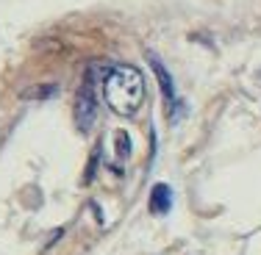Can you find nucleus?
<instances>
[{"label": "nucleus", "instance_id": "423d86ee", "mask_svg": "<svg viewBox=\"0 0 261 255\" xmlns=\"http://www.w3.org/2000/svg\"><path fill=\"white\" fill-rule=\"evenodd\" d=\"M117 141H120V155L125 158V155H128V136L125 133H117Z\"/></svg>", "mask_w": 261, "mask_h": 255}, {"label": "nucleus", "instance_id": "20e7f679", "mask_svg": "<svg viewBox=\"0 0 261 255\" xmlns=\"http://www.w3.org/2000/svg\"><path fill=\"white\" fill-rule=\"evenodd\" d=\"M172 208V191L167 183H156L150 191V211L153 214H167Z\"/></svg>", "mask_w": 261, "mask_h": 255}, {"label": "nucleus", "instance_id": "f257e3e1", "mask_svg": "<svg viewBox=\"0 0 261 255\" xmlns=\"http://www.w3.org/2000/svg\"><path fill=\"white\" fill-rule=\"evenodd\" d=\"M103 97L120 117H130L145 103V78L136 67H114L103 80Z\"/></svg>", "mask_w": 261, "mask_h": 255}, {"label": "nucleus", "instance_id": "f03ea898", "mask_svg": "<svg viewBox=\"0 0 261 255\" xmlns=\"http://www.w3.org/2000/svg\"><path fill=\"white\" fill-rule=\"evenodd\" d=\"M95 117H97V100H95V86H92V75L84 78L75 97V125L81 133H86L92 125H95Z\"/></svg>", "mask_w": 261, "mask_h": 255}, {"label": "nucleus", "instance_id": "7ed1b4c3", "mask_svg": "<svg viewBox=\"0 0 261 255\" xmlns=\"http://www.w3.org/2000/svg\"><path fill=\"white\" fill-rule=\"evenodd\" d=\"M147 61H150L153 72L159 78V86H161V95H164V105H167V114L172 117V108H175V86H172V75L167 72V67L161 64V59L156 53H147Z\"/></svg>", "mask_w": 261, "mask_h": 255}, {"label": "nucleus", "instance_id": "39448f33", "mask_svg": "<svg viewBox=\"0 0 261 255\" xmlns=\"http://www.w3.org/2000/svg\"><path fill=\"white\" fill-rule=\"evenodd\" d=\"M42 95H56V86H36V89L31 92H22V97H42Z\"/></svg>", "mask_w": 261, "mask_h": 255}]
</instances>
